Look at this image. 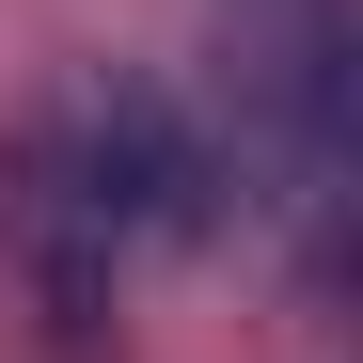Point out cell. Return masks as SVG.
Masks as SVG:
<instances>
[{"instance_id":"1","label":"cell","mask_w":363,"mask_h":363,"mask_svg":"<svg viewBox=\"0 0 363 363\" xmlns=\"http://www.w3.org/2000/svg\"><path fill=\"white\" fill-rule=\"evenodd\" d=\"M221 127L143 64H48L0 127V237L64 363L111 347V284L127 253H206L221 237Z\"/></svg>"},{"instance_id":"2","label":"cell","mask_w":363,"mask_h":363,"mask_svg":"<svg viewBox=\"0 0 363 363\" xmlns=\"http://www.w3.org/2000/svg\"><path fill=\"white\" fill-rule=\"evenodd\" d=\"M221 111H237L221 127V190L284 237L300 300H332V269H347V174H363V143H347V16L332 0H237Z\"/></svg>"}]
</instances>
